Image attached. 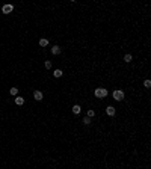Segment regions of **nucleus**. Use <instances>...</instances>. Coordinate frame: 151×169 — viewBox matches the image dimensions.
<instances>
[{
	"label": "nucleus",
	"instance_id": "7ed1b4c3",
	"mask_svg": "<svg viewBox=\"0 0 151 169\" xmlns=\"http://www.w3.org/2000/svg\"><path fill=\"white\" fill-rule=\"evenodd\" d=\"M14 11V5H3V8H2V12L3 14H11V12Z\"/></svg>",
	"mask_w": 151,
	"mask_h": 169
},
{
	"label": "nucleus",
	"instance_id": "0eeeda50",
	"mask_svg": "<svg viewBox=\"0 0 151 169\" xmlns=\"http://www.w3.org/2000/svg\"><path fill=\"white\" fill-rule=\"evenodd\" d=\"M82 112V107L79 106V104H74V106H73V113H74V115H79Z\"/></svg>",
	"mask_w": 151,
	"mask_h": 169
},
{
	"label": "nucleus",
	"instance_id": "20e7f679",
	"mask_svg": "<svg viewBox=\"0 0 151 169\" xmlns=\"http://www.w3.org/2000/svg\"><path fill=\"white\" fill-rule=\"evenodd\" d=\"M33 98H35L36 101H41L44 98V94L41 92V91H35V92H33Z\"/></svg>",
	"mask_w": 151,
	"mask_h": 169
},
{
	"label": "nucleus",
	"instance_id": "f8f14e48",
	"mask_svg": "<svg viewBox=\"0 0 151 169\" xmlns=\"http://www.w3.org/2000/svg\"><path fill=\"white\" fill-rule=\"evenodd\" d=\"M82 121H83V124H85V125H89V124H91V121H92V119H91V118H88V116H85L83 119H82Z\"/></svg>",
	"mask_w": 151,
	"mask_h": 169
},
{
	"label": "nucleus",
	"instance_id": "f03ea898",
	"mask_svg": "<svg viewBox=\"0 0 151 169\" xmlns=\"http://www.w3.org/2000/svg\"><path fill=\"white\" fill-rule=\"evenodd\" d=\"M113 98H115L116 101H121V100H124V92L122 91H113Z\"/></svg>",
	"mask_w": 151,
	"mask_h": 169
},
{
	"label": "nucleus",
	"instance_id": "f257e3e1",
	"mask_svg": "<svg viewBox=\"0 0 151 169\" xmlns=\"http://www.w3.org/2000/svg\"><path fill=\"white\" fill-rule=\"evenodd\" d=\"M95 97H97V98H104V97H107V89H104V88L95 89Z\"/></svg>",
	"mask_w": 151,
	"mask_h": 169
},
{
	"label": "nucleus",
	"instance_id": "6e6552de",
	"mask_svg": "<svg viewBox=\"0 0 151 169\" xmlns=\"http://www.w3.org/2000/svg\"><path fill=\"white\" fill-rule=\"evenodd\" d=\"M15 104H17V106H23L24 104V98L23 97H15Z\"/></svg>",
	"mask_w": 151,
	"mask_h": 169
},
{
	"label": "nucleus",
	"instance_id": "2eb2a0df",
	"mask_svg": "<svg viewBox=\"0 0 151 169\" xmlns=\"http://www.w3.org/2000/svg\"><path fill=\"white\" fill-rule=\"evenodd\" d=\"M46 68H47V69L51 68V62H50V60H46Z\"/></svg>",
	"mask_w": 151,
	"mask_h": 169
},
{
	"label": "nucleus",
	"instance_id": "ddd939ff",
	"mask_svg": "<svg viewBox=\"0 0 151 169\" xmlns=\"http://www.w3.org/2000/svg\"><path fill=\"white\" fill-rule=\"evenodd\" d=\"M86 116H88V118H94V116H95V112H94L92 109H89L88 113H86Z\"/></svg>",
	"mask_w": 151,
	"mask_h": 169
},
{
	"label": "nucleus",
	"instance_id": "1a4fd4ad",
	"mask_svg": "<svg viewBox=\"0 0 151 169\" xmlns=\"http://www.w3.org/2000/svg\"><path fill=\"white\" fill-rule=\"evenodd\" d=\"M62 69H55V71H53V76L56 77V79H59V77H62Z\"/></svg>",
	"mask_w": 151,
	"mask_h": 169
},
{
	"label": "nucleus",
	"instance_id": "39448f33",
	"mask_svg": "<svg viewBox=\"0 0 151 169\" xmlns=\"http://www.w3.org/2000/svg\"><path fill=\"white\" fill-rule=\"evenodd\" d=\"M106 113H107V115H109V116H113V115H115V113H116V110H115V107H113V106H109V107H107V109H106Z\"/></svg>",
	"mask_w": 151,
	"mask_h": 169
},
{
	"label": "nucleus",
	"instance_id": "dca6fc26",
	"mask_svg": "<svg viewBox=\"0 0 151 169\" xmlns=\"http://www.w3.org/2000/svg\"><path fill=\"white\" fill-rule=\"evenodd\" d=\"M144 86H145V88H150V86H151V82H150V80H145V82H144Z\"/></svg>",
	"mask_w": 151,
	"mask_h": 169
},
{
	"label": "nucleus",
	"instance_id": "4468645a",
	"mask_svg": "<svg viewBox=\"0 0 151 169\" xmlns=\"http://www.w3.org/2000/svg\"><path fill=\"white\" fill-rule=\"evenodd\" d=\"M9 94H11V95H17V94H18V89H17V88H11V89H9Z\"/></svg>",
	"mask_w": 151,
	"mask_h": 169
},
{
	"label": "nucleus",
	"instance_id": "423d86ee",
	"mask_svg": "<svg viewBox=\"0 0 151 169\" xmlns=\"http://www.w3.org/2000/svg\"><path fill=\"white\" fill-rule=\"evenodd\" d=\"M59 53H60V47H59V45H53V47H51V55H59Z\"/></svg>",
	"mask_w": 151,
	"mask_h": 169
},
{
	"label": "nucleus",
	"instance_id": "9b49d317",
	"mask_svg": "<svg viewBox=\"0 0 151 169\" xmlns=\"http://www.w3.org/2000/svg\"><path fill=\"white\" fill-rule=\"evenodd\" d=\"M133 60V57H132V55H125L124 56V62H127V64H130Z\"/></svg>",
	"mask_w": 151,
	"mask_h": 169
},
{
	"label": "nucleus",
	"instance_id": "9d476101",
	"mask_svg": "<svg viewBox=\"0 0 151 169\" xmlns=\"http://www.w3.org/2000/svg\"><path fill=\"white\" fill-rule=\"evenodd\" d=\"M39 45H41V47H47V45H48V39L47 38L39 39Z\"/></svg>",
	"mask_w": 151,
	"mask_h": 169
}]
</instances>
